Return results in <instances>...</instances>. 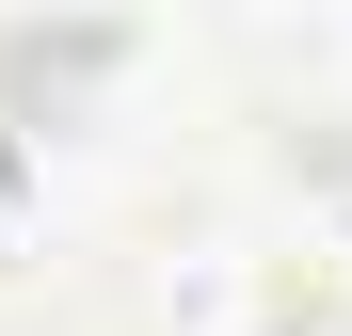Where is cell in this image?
I'll use <instances>...</instances> for the list:
<instances>
[{"instance_id":"obj_1","label":"cell","mask_w":352,"mask_h":336,"mask_svg":"<svg viewBox=\"0 0 352 336\" xmlns=\"http://www.w3.org/2000/svg\"><path fill=\"white\" fill-rule=\"evenodd\" d=\"M32 224H48V144L0 112V256H32Z\"/></svg>"},{"instance_id":"obj_2","label":"cell","mask_w":352,"mask_h":336,"mask_svg":"<svg viewBox=\"0 0 352 336\" xmlns=\"http://www.w3.org/2000/svg\"><path fill=\"white\" fill-rule=\"evenodd\" d=\"M256 336H352V320H256Z\"/></svg>"}]
</instances>
